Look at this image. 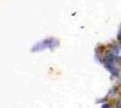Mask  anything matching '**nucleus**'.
<instances>
[{"mask_svg":"<svg viewBox=\"0 0 121 108\" xmlns=\"http://www.w3.org/2000/svg\"><path fill=\"white\" fill-rule=\"evenodd\" d=\"M100 108H115V107H113L110 103L105 102V103H103V104H102V107H100Z\"/></svg>","mask_w":121,"mask_h":108,"instance_id":"4","label":"nucleus"},{"mask_svg":"<svg viewBox=\"0 0 121 108\" xmlns=\"http://www.w3.org/2000/svg\"><path fill=\"white\" fill-rule=\"evenodd\" d=\"M117 90H119V85H114V86H113V89H110V90H109V93H108L107 97L109 99V97L115 96V95H116V93H117Z\"/></svg>","mask_w":121,"mask_h":108,"instance_id":"3","label":"nucleus"},{"mask_svg":"<svg viewBox=\"0 0 121 108\" xmlns=\"http://www.w3.org/2000/svg\"><path fill=\"white\" fill-rule=\"evenodd\" d=\"M112 53L117 58V59H121V42H117L116 45H114L112 48H110Z\"/></svg>","mask_w":121,"mask_h":108,"instance_id":"2","label":"nucleus"},{"mask_svg":"<svg viewBox=\"0 0 121 108\" xmlns=\"http://www.w3.org/2000/svg\"><path fill=\"white\" fill-rule=\"evenodd\" d=\"M58 45H59V41L57 38L50 37V38H46V40L40 41L36 45H34L32 48V52H40L43 49H53V48L58 47Z\"/></svg>","mask_w":121,"mask_h":108,"instance_id":"1","label":"nucleus"},{"mask_svg":"<svg viewBox=\"0 0 121 108\" xmlns=\"http://www.w3.org/2000/svg\"><path fill=\"white\" fill-rule=\"evenodd\" d=\"M115 108H121V99L116 101V103H115Z\"/></svg>","mask_w":121,"mask_h":108,"instance_id":"5","label":"nucleus"}]
</instances>
